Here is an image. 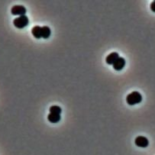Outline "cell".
<instances>
[{
	"label": "cell",
	"mask_w": 155,
	"mask_h": 155,
	"mask_svg": "<svg viewBox=\"0 0 155 155\" xmlns=\"http://www.w3.org/2000/svg\"><path fill=\"white\" fill-rule=\"evenodd\" d=\"M150 9H151L152 11L155 12V1H153L150 4Z\"/></svg>",
	"instance_id": "11"
},
{
	"label": "cell",
	"mask_w": 155,
	"mask_h": 155,
	"mask_svg": "<svg viewBox=\"0 0 155 155\" xmlns=\"http://www.w3.org/2000/svg\"><path fill=\"white\" fill-rule=\"evenodd\" d=\"M29 23V20L26 15H21V16H18V18H15L13 20V24L17 27V28H24V27L28 24Z\"/></svg>",
	"instance_id": "2"
},
{
	"label": "cell",
	"mask_w": 155,
	"mask_h": 155,
	"mask_svg": "<svg viewBox=\"0 0 155 155\" xmlns=\"http://www.w3.org/2000/svg\"><path fill=\"white\" fill-rule=\"evenodd\" d=\"M31 34H32V35L35 38H41V27H40V26H34L31 29Z\"/></svg>",
	"instance_id": "7"
},
{
	"label": "cell",
	"mask_w": 155,
	"mask_h": 155,
	"mask_svg": "<svg viewBox=\"0 0 155 155\" xmlns=\"http://www.w3.org/2000/svg\"><path fill=\"white\" fill-rule=\"evenodd\" d=\"M60 118H61V117L59 114L50 113L47 115V120L51 123H57L58 121H60Z\"/></svg>",
	"instance_id": "8"
},
{
	"label": "cell",
	"mask_w": 155,
	"mask_h": 155,
	"mask_svg": "<svg viewBox=\"0 0 155 155\" xmlns=\"http://www.w3.org/2000/svg\"><path fill=\"white\" fill-rule=\"evenodd\" d=\"M51 34V31H50V27L47 26H43L41 27V36L43 38L47 39L48 38Z\"/></svg>",
	"instance_id": "9"
},
{
	"label": "cell",
	"mask_w": 155,
	"mask_h": 155,
	"mask_svg": "<svg viewBox=\"0 0 155 155\" xmlns=\"http://www.w3.org/2000/svg\"><path fill=\"white\" fill-rule=\"evenodd\" d=\"M134 143H135L137 147H147L149 144L148 139L147 137H144V136H138L135 138L134 140Z\"/></svg>",
	"instance_id": "4"
},
{
	"label": "cell",
	"mask_w": 155,
	"mask_h": 155,
	"mask_svg": "<svg viewBox=\"0 0 155 155\" xmlns=\"http://www.w3.org/2000/svg\"><path fill=\"white\" fill-rule=\"evenodd\" d=\"M141 101H142V95H140V92H137V91L131 92L126 97V102L130 105L138 104Z\"/></svg>",
	"instance_id": "1"
},
{
	"label": "cell",
	"mask_w": 155,
	"mask_h": 155,
	"mask_svg": "<svg viewBox=\"0 0 155 155\" xmlns=\"http://www.w3.org/2000/svg\"><path fill=\"white\" fill-rule=\"evenodd\" d=\"M113 68L117 70V71H119L124 68V66H125V60H124L123 57H120L116 60V61L114 63V64L112 65Z\"/></svg>",
	"instance_id": "6"
},
{
	"label": "cell",
	"mask_w": 155,
	"mask_h": 155,
	"mask_svg": "<svg viewBox=\"0 0 155 155\" xmlns=\"http://www.w3.org/2000/svg\"><path fill=\"white\" fill-rule=\"evenodd\" d=\"M11 12L13 15H25L26 8L23 5H14L11 8Z\"/></svg>",
	"instance_id": "3"
},
{
	"label": "cell",
	"mask_w": 155,
	"mask_h": 155,
	"mask_svg": "<svg viewBox=\"0 0 155 155\" xmlns=\"http://www.w3.org/2000/svg\"><path fill=\"white\" fill-rule=\"evenodd\" d=\"M49 111H50V113L59 114V115H60L62 109L60 106H58V105H53V106L50 107Z\"/></svg>",
	"instance_id": "10"
},
{
	"label": "cell",
	"mask_w": 155,
	"mask_h": 155,
	"mask_svg": "<svg viewBox=\"0 0 155 155\" xmlns=\"http://www.w3.org/2000/svg\"><path fill=\"white\" fill-rule=\"evenodd\" d=\"M119 58V55L117 52H112V53H109V54L107 56L106 59H105V61L109 65H113L114 63Z\"/></svg>",
	"instance_id": "5"
}]
</instances>
